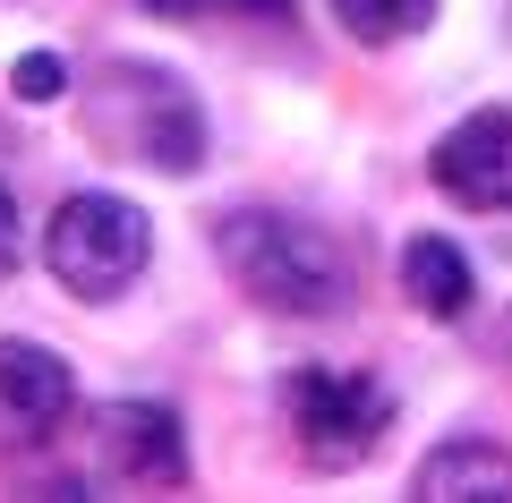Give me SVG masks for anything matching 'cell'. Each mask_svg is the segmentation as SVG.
Listing matches in <instances>:
<instances>
[{
    "label": "cell",
    "instance_id": "5",
    "mask_svg": "<svg viewBox=\"0 0 512 503\" xmlns=\"http://www.w3.org/2000/svg\"><path fill=\"white\" fill-rule=\"evenodd\" d=\"M427 180L470 214H512V111H470L436 137Z\"/></svg>",
    "mask_w": 512,
    "mask_h": 503
},
{
    "label": "cell",
    "instance_id": "9",
    "mask_svg": "<svg viewBox=\"0 0 512 503\" xmlns=\"http://www.w3.org/2000/svg\"><path fill=\"white\" fill-rule=\"evenodd\" d=\"M470 290H478V273H470V256H461L444 231H419L402 248V299L419 307V316H436V324L470 316Z\"/></svg>",
    "mask_w": 512,
    "mask_h": 503
},
{
    "label": "cell",
    "instance_id": "12",
    "mask_svg": "<svg viewBox=\"0 0 512 503\" xmlns=\"http://www.w3.org/2000/svg\"><path fill=\"white\" fill-rule=\"evenodd\" d=\"M18 248H26L18 239V197H9V180H0V273L18 265Z\"/></svg>",
    "mask_w": 512,
    "mask_h": 503
},
{
    "label": "cell",
    "instance_id": "3",
    "mask_svg": "<svg viewBox=\"0 0 512 503\" xmlns=\"http://www.w3.org/2000/svg\"><path fill=\"white\" fill-rule=\"evenodd\" d=\"M282 410H291L308 461H325V469L367 461V452L384 444V427H393V393H384V376H367V367H291Z\"/></svg>",
    "mask_w": 512,
    "mask_h": 503
},
{
    "label": "cell",
    "instance_id": "13",
    "mask_svg": "<svg viewBox=\"0 0 512 503\" xmlns=\"http://www.w3.org/2000/svg\"><path fill=\"white\" fill-rule=\"evenodd\" d=\"M146 9H163V18H197V9H222V0H146Z\"/></svg>",
    "mask_w": 512,
    "mask_h": 503
},
{
    "label": "cell",
    "instance_id": "4",
    "mask_svg": "<svg viewBox=\"0 0 512 503\" xmlns=\"http://www.w3.org/2000/svg\"><path fill=\"white\" fill-rule=\"evenodd\" d=\"M120 77V111H103V128L120 137L128 162H154L171 180H188L205 162V111L171 69H111Z\"/></svg>",
    "mask_w": 512,
    "mask_h": 503
},
{
    "label": "cell",
    "instance_id": "7",
    "mask_svg": "<svg viewBox=\"0 0 512 503\" xmlns=\"http://www.w3.org/2000/svg\"><path fill=\"white\" fill-rule=\"evenodd\" d=\"M0 410L18 418L26 435H52L60 418L77 410V376L60 350L43 342H0Z\"/></svg>",
    "mask_w": 512,
    "mask_h": 503
},
{
    "label": "cell",
    "instance_id": "11",
    "mask_svg": "<svg viewBox=\"0 0 512 503\" xmlns=\"http://www.w3.org/2000/svg\"><path fill=\"white\" fill-rule=\"evenodd\" d=\"M9 94H18V103H60V94H69V60L60 52H26L18 69H9Z\"/></svg>",
    "mask_w": 512,
    "mask_h": 503
},
{
    "label": "cell",
    "instance_id": "1",
    "mask_svg": "<svg viewBox=\"0 0 512 503\" xmlns=\"http://www.w3.org/2000/svg\"><path fill=\"white\" fill-rule=\"evenodd\" d=\"M214 256L256 307L274 316H333L350 299V248L325 222L299 214H265V205H239L214 222Z\"/></svg>",
    "mask_w": 512,
    "mask_h": 503
},
{
    "label": "cell",
    "instance_id": "10",
    "mask_svg": "<svg viewBox=\"0 0 512 503\" xmlns=\"http://www.w3.org/2000/svg\"><path fill=\"white\" fill-rule=\"evenodd\" d=\"M325 9L342 18L350 43H410V35H427V26H436L444 0H325Z\"/></svg>",
    "mask_w": 512,
    "mask_h": 503
},
{
    "label": "cell",
    "instance_id": "6",
    "mask_svg": "<svg viewBox=\"0 0 512 503\" xmlns=\"http://www.w3.org/2000/svg\"><path fill=\"white\" fill-rule=\"evenodd\" d=\"M94 452L128 486H188V444L163 401H103L94 410Z\"/></svg>",
    "mask_w": 512,
    "mask_h": 503
},
{
    "label": "cell",
    "instance_id": "8",
    "mask_svg": "<svg viewBox=\"0 0 512 503\" xmlns=\"http://www.w3.org/2000/svg\"><path fill=\"white\" fill-rule=\"evenodd\" d=\"M410 486H419L427 503H478V495L504 503L512 495V452L495 444V435H444V444L410 469Z\"/></svg>",
    "mask_w": 512,
    "mask_h": 503
},
{
    "label": "cell",
    "instance_id": "2",
    "mask_svg": "<svg viewBox=\"0 0 512 503\" xmlns=\"http://www.w3.org/2000/svg\"><path fill=\"white\" fill-rule=\"evenodd\" d=\"M146 256H154V222L128 197H111V188H77V197H60L52 222H43V265H52V282L77 290V299H120V290L146 273Z\"/></svg>",
    "mask_w": 512,
    "mask_h": 503
}]
</instances>
